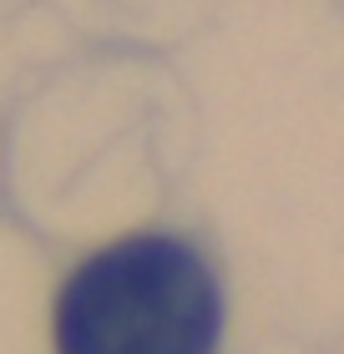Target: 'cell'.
Masks as SVG:
<instances>
[{
  "label": "cell",
  "mask_w": 344,
  "mask_h": 354,
  "mask_svg": "<svg viewBox=\"0 0 344 354\" xmlns=\"http://www.w3.org/2000/svg\"><path fill=\"white\" fill-rule=\"evenodd\" d=\"M223 294L177 233H127L87 253L56 288V354H218Z\"/></svg>",
  "instance_id": "obj_1"
}]
</instances>
